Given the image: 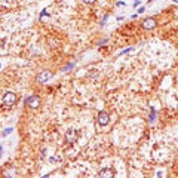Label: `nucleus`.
<instances>
[{"instance_id":"obj_1","label":"nucleus","mask_w":178,"mask_h":178,"mask_svg":"<svg viewBox=\"0 0 178 178\" xmlns=\"http://www.w3.org/2000/svg\"><path fill=\"white\" fill-rule=\"evenodd\" d=\"M15 101H17V95H15L13 92H6L5 96H3V104L6 107H12L15 104Z\"/></svg>"},{"instance_id":"obj_2","label":"nucleus","mask_w":178,"mask_h":178,"mask_svg":"<svg viewBox=\"0 0 178 178\" xmlns=\"http://www.w3.org/2000/svg\"><path fill=\"white\" fill-rule=\"evenodd\" d=\"M27 105L30 107V108H37L39 105H40V98L37 95H33V96H30V98H27Z\"/></svg>"},{"instance_id":"obj_3","label":"nucleus","mask_w":178,"mask_h":178,"mask_svg":"<svg viewBox=\"0 0 178 178\" xmlns=\"http://www.w3.org/2000/svg\"><path fill=\"white\" fill-rule=\"evenodd\" d=\"M98 177L100 178H113L114 177V171H113L111 168H104L98 172Z\"/></svg>"},{"instance_id":"obj_4","label":"nucleus","mask_w":178,"mask_h":178,"mask_svg":"<svg viewBox=\"0 0 178 178\" xmlns=\"http://www.w3.org/2000/svg\"><path fill=\"white\" fill-rule=\"evenodd\" d=\"M154 27H156L154 18H147V20L142 21V28H144V30H153Z\"/></svg>"},{"instance_id":"obj_5","label":"nucleus","mask_w":178,"mask_h":178,"mask_svg":"<svg viewBox=\"0 0 178 178\" xmlns=\"http://www.w3.org/2000/svg\"><path fill=\"white\" fill-rule=\"evenodd\" d=\"M108 120H110V117H108V114H107L105 111H101L100 114H98V125L105 126V125L108 123Z\"/></svg>"},{"instance_id":"obj_6","label":"nucleus","mask_w":178,"mask_h":178,"mask_svg":"<svg viewBox=\"0 0 178 178\" xmlns=\"http://www.w3.org/2000/svg\"><path fill=\"white\" fill-rule=\"evenodd\" d=\"M76 135H77L76 129H68L67 134H66V141L67 142H74L76 141Z\"/></svg>"},{"instance_id":"obj_7","label":"nucleus","mask_w":178,"mask_h":178,"mask_svg":"<svg viewBox=\"0 0 178 178\" xmlns=\"http://www.w3.org/2000/svg\"><path fill=\"white\" fill-rule=\"evenodd\" d=\"M52 77V73L51 71H43L42 74H39V77H37V82H40V83H45V82H47Z\"/></svg>"},{"instance_id":"obj_8","label":"nucleus","mask_w":178,"mask_h":178,"mask_svg":"<svg viewBox=\"0 0 178 178\" xmlns=\"http://www.w3.org/2000/svg\"><path fill=\"white\" fill-rule=\"evenodd\" d=\"M154 117H156V110L151 107V114H150V122H153L154 120Z\"/></svg>"},{"instance_id":"obj_9","label":"nucleus","mask_w":178,"mask_h":178,"mask_svg":"<svg viewBox=\"0 0 178 178\" xmlns=\"http://www.w3.org/2000/svg\"><path fill=\"white\" fill-rule=\"evenodd\" d=\"M131 51H134V47H128V49H125V51H122L119 55H123V54H128V52H131Z\"/></svg>"},{"instance_id":"obj_10","label":"nucleus","mask_w":178,"mask_h":178,"mask_svg":"<svg viewBox=\"0 0 178 178\" xmlns=\"http://www.w3.org/2000/svg\"><path fill=\"white\" fill-rule=\"evenodd\" d=\"M83 2H85V3H88V5H91V3H94V2H95V0H83Z\"/></svg>"},{"instance_id":"obj_11","label":"nucleus","mask_w":178,"mask_h":178,"mask_svg":"<svg viewBox=\"0 0 178 178\" xmlns=\"http://www.w3.org/2000/svg\"><path fill=\"white\" fill-rule=\"evenodd\" d=\"M144 10H145V8H144V6H142V8H140V9H138V13H142V12H144Z\"/></svg>"},{"instance_id":"obj_12","label":"nucleus","mask_w":178,"mask_h":178,"mask_svg":"<svg viewBox=\"0 0 178 178\" xmlns=\"http://www.w3.org/2000/svg\"><path fill=\"white\" fill-rule=\"evenodd\" d=\"M138 3H140V0H135V3H134V6H138Z\"/></svg>"},{"instance_id":"obj_13","label":"nucleus","mask_w":178,"mask_h":178,"mask_svg":"<svg viewBox=\"0 0 178 178\" xmlns=\"http://www.w3.org/2000/svg\"><path fill=\"white\" fill-rule=\"evenodd\" d=\"M0 66H2V64H0Z\"/></svg>"}]
</instances>
